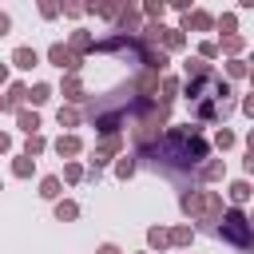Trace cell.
<instances>
[{
	"label": "cell",
	"instance_id": "cell-18",
	"mask_svg": "<svg viewBox=\"0 0 254 254\" xmlns=\"http://www.w3.org/2000/svg\"><path fill=\"white\" fill-rule=\"evenodd\" d=\"M179 87H183V79H179V75H163V79H159V91H155V103H163V107H175V99H179Z\"/></svg>",
	"mask_w": 254,
	"mask_h": 254
},
{
	"label": "cell",
	"instance_id": "cell-17",
	"mask_svg": "<svg viewBox=\"0 0 254 254\" xmlns=\"http://www.w3.org/2000/svg\"><path fill=\"white\" fill-rule=\"evenodd\" d=\"M56 95V87L48 83V79H36V83H28V99H24V107H32V111H40L48 99Z\"/></svg>",
	"mask_w": 254,
	"mask_h": 254
},
{
	"label": "cell",
	"instance_id": "cell-41",
	"mask_svg": "<svg viewBox=\"0 0 254 254\" xmlns=\"http://www.w3.org/2000/svg\"><path fill=\"white\" fill-rule=\"evenodd\" d=\"M167 8H175V12H179V16H187V12H190V8H194V4H190V0H171V4H167Z\"/></svg>",
	"mask_w": 254,
	"mask_h": 254
},
{
	"label": "cell",
	"instance_id": "cell-32",
	"mask_svg": "<svg viewBox=\"0 0 254 254\" xmlns=\"http://www.w3.org/2000/svg\"><path fill=\"white\" fill-rule=\"evenodd\" d=\"M44 151H48V135L40 131V135H28V139H24V151H20V155H28V159H40Z\"/></svg>",
	"mask_w": 254,
	"mask_h": 254
},
{
	"label": "cell",
	"instance_id": "cell-35",
	"mask_svg": "<svg viewBox=\"0 0 254 254\" xmlns=\"http://www.w3.org/2000/svg\"><path fill=\"white\" fill-rule=\"evenodd\" d=\"M214 28L222 32V36H234L238 32V12H222V16H214ZM218 36V40H222Z\"/></svg>",
	"mask_w": 254,
	"mask_h": 254
},
{
	"label": "cell",
	"instance_id": "cell-6",
	"mask_svg": "<svg viewBox=\"0 0 254 254\" xmlns=\"http://www.w3.org/2000/svg\"><path fill=\"white\" fill-rule=\"evenodd\" d=\"M123 155V135H103L95 147H91V171H103V167H111L115 159Z\"/></svg>",
	"mask_w": 254,
	"mask_h": 254
},
{
	"label": "cell",
	"instance_id": "cell-30",
	"mask_svg": "<svg viewBox=\"0 0 254 254\" xmlns=\"http://www.w3.org/2000/svg\"><path fill=\"white\" fill-rule=\"evenodd\" d=\"M163 250H171L167 226H147V254H163Z\"/></svg>",
	"mask_w": 254,
	"mask_h": 254
},
{
	"label": "cell",
	"instance_id": "cell-42",
	"mask_svg": "<svg viewBox=\"0 0 254 254\" xmlns=\"http://www.w3.org/2000/svg\"><path fill=\"white\" fill-rule=\"evenodd\" d=\"M0 155H12V135L0 131Z\"/></svg>",
	"mask_w": 254,
	"mask_h": 254
},
{
	"label": "cell",
	"instance_id": "cell-22",
	"mask_svg": "<svg viewBox=\"0 0 254 254\" xmlns=\"http://www.w3.org/2000/svg\"><path fill=\"white\" fill-rule=\"evenodd\" d=\"M56 123H60L64 131H75V127L83 123V111L71 107V103H60V107H56Z\"/></svg>",
	"mask_w": 254,
	"mask_h": 254
},
{
	"label": "cell",
	"instance_id": "cell-29",
	"mask_svg": "<svg viewBox=\"0 0 254 254\" xmlns=\"http://www.w3.org/2000/svg\"><path fill=\"white\" fill-rule=\"evenodd\" d=\"M40 198H44V202L64 198V183H60V175H44V179H40Z\"/></svg>",
	"mask_w": 254,
	"mask_h": 254
},
{
	"label": "cell",
	"instance_id": "cell-4",
	"mask_svg": "<svg viewBox=\"0 0 254 254\" xmlns=\"http://www.w3.org/2000/svg\"><path fill=\"white\" fill-rule=\"evenodd\" d=\"M210 234H214L218 242L234 246L238 254H250V250H254V222H250V214L238 210V206H226L222 218H218V226H214Z\"/></svg>",
	"mask_w": 254,
	"mask_h": 254
},
{
	"label": "cell",
	"instance_id": "cell-15",
	"mask_svg": "<svg viewBox=\"0 0 254 254\" xmlns=\"http://www.w3.org/2000/svg\"><path fill=\"white\" fill-rule=\"evenodd\" d=\"M159 52H167V56L187 52V36H183L179 28H171V24H163V32H159Z\"/></svg>",
	"mask_w": 254,
	"mask_h": 254
},
{
	"label": "cell",
	"instance_id": "cell-3",
	"mask_svg": "<svg viewBox=\"0 0 254 254\" xmlns=\"http://www.w3.org/2000/svg\"><path fill=\"white\" fill-rule=\"evenodd\" d=\"M179 210L190 218V222H202V226H218V218H222V210H226V202H222V194L218 190H202V187H187L183 194H179Z\"/></svg>",
	"mask_w": 254,
	"mask_h": 254
},
{
	"label": "cell",
	"instance_id": "cell-8",
	"mask_svg": "<svg viewBox=\"0 0 254 254\" xmlns=\"http://www.w3.org/2000/svg\"><path fill=\"white\" fill-rule=\"evenodd\" d=\"M48 147H52V151H56V155H60L64 163H67V159H79V155H83V139H79L75 131H60V135H56V139H52Z\"/></svg>",
	"mask_w": 254,
	"mask_h": 254
},
{
	"label": "cell",
	"instance_id": "cell-46",
	"mask_svg": "<svg viewBox=\"0 0 254 254\" xmlns=\"http://www.w3.org/2000/svg\"><path fill=\"white\" fill-rule=\"evenodd\" d=\"M139 254H147V250H139Z\"/></svg>",
	"mask_w": 254,
	"mask_h": 254
},
{
	"label": "cell",
	"instance_id": "cell-45",
	"mask_svg": "<svg viewBox=\"0 0 254 254\" xmlns=\"http://www.w3.org/2000/svg\"><path fill=\"white\" fill-rule=\"evenodd\" d=\"M0 190H4V183H0Z\"/></svg>",
	"mask_w": 254,
	"mask_h": 254
},
{
	"label": "cell",
	"instance_id": "cell-25",
	"mask_svg": "<svg viewBox=\"0 0 254 254\" xmlns=\"http://www.w3.org/2000/svg\"><path fill=\"white\" fill-rule=\"evenodd\" d=\"M52 214H56V222H75L79 218V202L75 198H56L52 202Z\"/></svg>",
	"mask_w": 254,
	"mask_h": 254
},
{
	"label": "cell",
	"instance_id": "cell-37",
	"mask_svg": "<svg viewBox=\"0 0 254 254\" xmlns=\"http://www.w3.org/2000/svg\"><path fill=\"white\" fill-rule=\"evenodd\" d=\"M40 16H44V20H56V16H60V4L44 0V4H40Z\"/></svg>",
	"mask_w": 254,
	"mask_h": 254
},
{
	"label": "cell",
	"instance_id": "cell-38",
	"mask_svg": "<svg viewBox=\"0 0 254 254\" xmlns=\"http://www.w3.org/2000/svg\"><path fill=\"white\" fill-rule=\"evenodd\" d=\"M60 12H64L67 20H79V16H83V4H60Z\"/></svg>",
	"mask_w": 254,
	"mask_h": 254
},
{
	"label": "cell",
	"instance_id": "cell-20",
	"mask_svg": "<svg viewBox=\"0 0 254 254\" xmlns=\"http://www.w3.org/2000/svg\"><path fill=\"white\" fill-rule=\"evenodd\" d=\"M67 48H71L79 60H87V56H91V48H95V36H91L87 28H75V32L67 36Z\"/></svg>",
	"mask_w": 254,
	"mask_h": 254
},
{
	"label": "cell",
	"instance_id": "cell-36",
	"mask_svg": "<svg viewBox=\"0 0 254 254\" xmlns=\"http://www.w3.org/2000/svg\"><path fill=\"white\" fill-rule=\"evenodd\" d=\"M194 56H198V60H202V64H210V60H218V44H214V40H202V44H198V52H194Z\"/></svg>",
	"mask_w": 254,
	"mask_h": 254
},
{
	"label": "cell",
	"instance_id": "cell-31",
	"mask_svg": "<svg viewBox=\"0 0 254 254\" xmlns=\"http://www.w3.org/2000/svg\"><path fill=\"white\" fill-rule=\"evenodd\" d=\"M83 175H87V167H83L79 159H67V163H64V179H60V183H67V187H79V183H83Z\"/></svg>",
	"mask_w": 254,
	"mask_h": 254
},
{
	"label": "cell",
	"instance_id": "cell-2",
	"mask_svg": "<svg viewBox=\"0 0 254 254\" xmlns=\"http://www.w3.org/2000/svg\"><path fill=\"white\" fill-rule=\"evenodd\" d=\"M167 123H171V107H163V103H147L135 119H131V143H135V155H143V151H151L159 139H163V131H167Z\"/></svg>",
	"mask_w": 254,
	"mask_h": 254
},
{
	"label": "cell",
	"instance_id": "cell-12",
	"mask_svg": "<svg viewBox=\"0 0 254 254\" xmlns=\"http://www.w3.org/2000/svg\"><path fill=\"white\" fill-rule=\"evenodd\" d=\"M194 179H198L202 187L222 183V179H226V159H214V155H210V159H202V163H198V171H194Z\"/></svg>",
	"mask_w": 254,
	"mask_h": 254
},
{
	"label": "cell",
	"instance_id": "cell-28",
	"mask_svg": "<svg viewBox=\"0 0 254 254\" xmlns=\"http://www.w3.org/2000/svg\"><path fill=\"white\" fill-rule=\"evenodd\" d=\"M206 143H210V151H222V155H226L230 147H238V135H234L230 127H218V131H214Z\"/></svg>",
	"mask_w": 254,
	"mask_h": 254
},
{
	"label": "cell",
	"instance_id": "cell-7",
	"mask_svg": "<svg viewBox=\"0 0 254 254\" xmlns=\"http://www.w3.org/2000/svg\"><path fill=\"white\" fill-rule=\"evenodd\" d=\"M175 28H179L183 36H187V32H214V12H206V8H190Z\"/></svg>",
	"mask_w": 254,
	"mask_h": 254
},
{
	"label": "cell",
	"instance_id": "cell-34",
	"mask_svg": "<svg viewBox=\"0 0 254 254\" xmlns=\"http://www.w3.org/2000/svg\"><path fill=\"white\" fill-rule=\"evenodd\" d=\"M210 71H214V64H202L198 56H187L183 60V79L187 75H210Z\"/></svg>",
	"mask_w": 254,
	"mask_h": 254
},
{
	"label": "cell",
	"instance_id": "cell-16",
	"mask_svg": "<svg viewBox=\"0 0 254 254\" xmlns=\"http://www.w3.org/2000/svg\"><path fill=\"white\" fill-rule=\"evenodd\" d=\"M214 44H218V56H226V60H242L250 40H246L242 32H234V36H222V40H214Z\"/></svg>",
	"mask_w": 254,
	"mask_h": 254
},
{
	"label": "cell",
	"instance_id": "cell-43",
	"mask_svg": "<svg viewBox=\"0 0 254 254\" xmlns=\"http://www.w3.org/2000/svg\"><path fill=\"white\" fill-rule=\"evenodd\" d=\"M238 107H242V115H254V95H242V103H238Z\"/></svg>",
	"mask_w": 254,
	"mask_h": 254
},
{
	"label": "cell",
	"instance_id": "cell-19",
	"mask_svg": "<svg viewBox=\"0 0 254 254\" xmlns=\"http://www.w3.org/2000/svg\"><path fill=\"white\" fill-rule=\"evenodd\" d=\"M250 194H254L250 179H234V183L226 187V198H222V202H230V206H238V210H242V206L250 202Z\"/></svg>",
	"mask_w": 254,
	"mask_h": 254
},
{
	"label": "cell",
	"instance_id": "cell-10",
	"mask_svg": "<svg viewBox=\"0 0 254 254\" xmlns=\"http://www.w3.org/2000/svg\"><path fill=\"white\" fill-rule=\"evenodd\" d=\"M24 99H28V83L24 79H8V87H4V95H0V111H20L24 107Z\"/></svg>",
	"mask_w": 254,
	"mask_h": 254
},
{
	"label": "cell",
	"instance_id": "cell-33",
	"mask_svg": "<svg viewBox=\"0 0 254 254\" xmlns=\"http://www.w3.org/2000/svg\"><path fill=\"white\" fill-rule=\"evenodd\" d=\"M32 175H36V159L12 155V179H32Z\"/></svg>",
	"mask_w": 254,
	"mask_h": 254
},
{
	"label": "cell",
	"instance_id": "cell-24",
	"mask_svg": "<svg viewBox=\"0 0 254 254\" xmlns=\"http://www.w3.org/2000/svg\"><path fill=\"white\" fill-rule=\"evenodd\" d=\"M135 171H139V159H135V155H119V159L111 163V175H115L119 183H127V179H135Z\"/></svg>",
	"mask_w": 254,
	"mask_h": 254
},
{
	"label": "cell",
	"instance_id": "cell-39",
	"mask_svg": "<svg viewBox=\"0 0 254 254\" xmlns=\"http://www.w3.org/2000/svg\"><path fill=\"white\" fill-rule=\"evenodd\" d=\"M95 254H123V246H119V242H99Z\"/></svg>",
	"mask_w": 254,
	"mask_h": 254
},
{
	"label": "cell",
	"instance_id": "cell-9",
	"mask_svg": "<svg viewBox=\"0 0 254 254\" xmlns=\"http://www.w3.org/2000/svg\"><path fill=\"white\" fill-rule=\"evenodd\" d=\"M139 28H143L139 8H135V4H123L119 16H115V24H111V32H119V36H139Z\"/></svg>",
	"mask_w": 254,
	"mask_h": 254
},
{
	"label": "cell",
	"instance_id": "cell-27",
	"mask_svg": "<svg viewBox=\"0 0 254 254\" xmlns=\"http://www.w3.org/2000/svg\"><path fill=\"white\" fill-rule=\"evenodd\" d=\"M139 16H143V24H163L167 4H163V0H143V4H139Z\"/></svg>",
	"mask_w": 254,
	"mask_h": 254
},
{
	"label": "cell",
	"instance_id": "cell-13",
	"mask_svg": "<svg viewBox=\"0 0 254 254\" xmlns=\"http://www.w3.org/2000/svg\"><path fill=\"white\" fill-rule=\"evenodd\" d=\"M40 52L32 48V44H20V48H12V56H8V64L16 67V71H32V67H40Z\"/></svg>",
	"mask_w": 254,
	"mask_h": 254
},
{
	"label": "cell",
	"instance_id": "cell-26",
	"mask_svg": "<svg viewBox=\"0 0 254 254\" xmlns=\"http://www.w3.org/2000/svg\"><path fill=\"white\" fill-rule=\"evenodd\" d=\"M119 8H123L119 0H103V4H87L83 12H87V16H99V20H107V24H115V16H119Z\"/></svg>",
	"mask_w": 254,
	"mask_h": 254
},
{
	"label": "cell",
	"instance_id": "cell-1",
	"mask_svg": "<svg viewBox=\"0 0 254 254\" xmlns=\"http://www.w3.org/2000/svg\"><path fill=\"white\" fill-rule=\"evenodd\" d=\"M135 159H151L155 171H167V175H187V171L194 175L198 163L210 159L206 127H198V123H167L163 139H159L151 151L135 155Z\"/></svg>",
	"mask_w": 254,
	"mask_h": 254
},
{
	"label": "cell",
	"instance_id": "cell-23",
	"mask_svg": "<svg viewBox=\"0 0 254 254\" xmlns=\"http://www.w3.org/2000/svg\"><path fill=\"white\" fill-rule=\"evenodd\" d=\"M246 75H250V60H246V56L222 64V79H226V83H238V79H246Z\"/></svg>",
	"mask_w": 254,
	"mask_h": 254
},
{
	"label": "cell",
	"instance_id": "cell-11",
	"mask_svg": "<svg viewBox=\"0 0 254 254\" xmlns=\"http://www.w3.org/2000/svg\"><path fill=\"white\" fill-rule=\"evenodd\" d=\"M60 95H64V103H71V107H83V99H87L83 75H64V79H60Z\"/></svg>",
	"mask_w": 254,
	"mask_h": 254
},
{
	"label": "cell",
	"instance_id": "cell-21",
	"mask_svg": "<svg viewBox=\"0 0 254 254\" xmlns=\"http://www.w3.org/2000/svg\"><path fill=\"white\" fill-rule=\"evenodd\" d=\"M40 127H44L40 123V111H32V107H20L16 111V131H24V139L28 135H40Z\"/></svg>",
	"mask_w": 254,
	"mask_h": 254
},
{
	"label": "cell",
	"instance_id": "cell-40",
	"mask_svg": "<svg viewBox=\"0 0 254 254\" xmlns=\"http://www.w3.org/2000/svg\"><path fill=\"white\" fill-rule=\"evenodd\" d=\"M4 36H12V16L0 8V40H4Z\"/></svg>",
	"mask_w": 254,
	"mask_h": 254
},
{
	"label": "cell",
	"instance_id": "cell-44",
	"mask_svg": "<svg viewBox=\"0 0 254 254\" xmlns=\"http://www.w3.org/2000/svg\"><path fill=\"white\" fill-rule=\"evenodd\" d=\"M0 87H8V64H0Z\"/></svg>",
	"mask_w": 254,
	"mask_h": 254
},
{
	"label": "cell",
	"instance_id": "cell-5",
	"mask_svg": "<svg viewBox=\"0 0 254 254\" xmlns=\"http://www.w3.org/2000/svg\"><path fill=\"white\" fill-rule=\"evenodd\" d=\"M44 60H48L52 67H60L64 75H79V71H83V64H87V60H79V56H75V52H71V48H67L64 40H56V44H48V52H44Z\"/></svg>",
	"mask_w": 254,
	"mask_h": 254
},
{
	"label": "cell",
	"instance_id": "cell-14",
	"mask_svg": "<svg viewBox=\"0 0 254 254\" xmlns=\"http://www.w3.org/2000/svg\"><path fill=\"white\" fill-rule=\"evenodd\" d=\"M194 238H198V230H194L190 222L167 226V242H171V250H190V246H194Z\"/></svg>",
	"mask_w": 254,
	"mask_h": 254
}]
</instances>
